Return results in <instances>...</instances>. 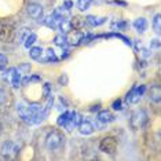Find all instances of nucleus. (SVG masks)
Instances as JSON below:
<instances>
[{
  "label": "nucleus",
  "instance_id": "obj_16",
  "mask_svg": "<svg viewBox=\"0 0 161 161\" xmlns=\"http://www.w3.org/2000/svg\"><path fill=\"white\" fill-rule=\"evenodd\" d=\"M86 22L90 24V25H92V26H99V25L106 22V18H97V17L88 15L86 18Z\"/></svg>",
  "mask_w": 161,
  "mask_h": 161
},
{
  "label": "nucleus",
  "instance_id": "obj_1",
  "mask_svg": "<svg viewBox=\"0 0 161 161\" xmlns=\"http://www.w3.org/2000/svg\"><path fill=\"white\" fill-rule=\"evenodd\" d=\"M18 113L21 117L28 123H33V119L39 117V105L26 103V102H19L18 103Z\"/></svg>",
  "mask_w": 161,
  "mask_h": 161
},
{
  "label": "nucleus",
  "instance_id": "obj_31",
  "mask_svg": "<svg viewBox=\"0 0 161 161\" xmlns=\"http://www.w3.org/2000/svg\"><path fill=\"white\" fill-rule=\"evenodd\" d=\"M0 134H2V124H0Z\"/></svg>",
  "mask_w": 161,
  "mask_h": 161
},
{
  "label": "nucleus",
  "instance_id": "obj_15",
  "mask_svg": "<svg viewBox=\"0 0 161 161\" xmlns=\"http://www.w3.org/2000/svg\"><path fill=\"white\" fill-rule=\"evenodd\" d=\"M134 28L136 29L139 33H143L146 29H147V21H146L145 18H138L134 22Z\"/></svg>",
  "mask_w": 161,
  "mask_h": 161
},
{
  "label": "nucleus",
  "instance_id": "obj_2",
  "mask_svg": "<svg viewBox=\"0 0 161 161\" xmlns=\"http://www.w3.org/2000/svg\"><path fill=\"white\" fill-rule=\"evenodd\" d=\"M131 127L134 128V130H141L142 127H145V124L147 123V114H146L145 110H141V109H138V110H135L132 114H131Z\"/></svg>",
  "mask_w": 161,
  "mask_h": 161
},
{
  "label": "nucleus",
  "instance_id": "obj_7",
  "mask_svg": "<svg viewBox=\"0 0 161 161\" xmlns=\"http://www.w3.org/2000/svg\"><path fill=\"white\" fill-rule=\"evenodd\" d=\"M14 37V28L11 25H2L0 26V42L8 43Z\"/></svg>",
  "mask_w": 161,
  "mask_h": 161
},
{
  "label": "nucleus",
  "instance_id": "obj_28",
  "mask_svg": "<svg viewBox=\"0 0 161 161\" xmlns=\"http://www.w3.org/2000/svg\"><path fill=\"white\" fill-rule=\"evenodd\" d=\"M7 57L6 55H3V54H0V70H2L3 68H6V65H7Z\"/></svg>",
  "mask_w": 161,
  "mask_h": 161
},
{
  "label": "nucleus",
  "instance_id": "obj_8",
  "mask_svg": "<svg viewBox=\"0 0 161 161\" xmlns=\"http://www.w3.org/2000/svg\"><path fill=\"white\" fill-rule=\"evenodd\" d=\"M18 147H19V146L15 145L14 142H6L2 147L3 157H4V158H11V157L18 152Z\"/></svg>",
  "mask_w": 161,
  "mask_h": 161
},
{
  "label": "nucleus",
  "instance_id": "obj_10",
  "mask_svg": "<svg viewBox=\"0 0 161 161\" xmlns=\"http://www.w3.org/2000/svg\"><path fill=\"white\" fill-rule=\"evenodd\" d=\"M77 128L81 135H91L94 132V125L90 121H83L81 120V123L77 125Z\"/></svg>",
  "mask_w": 161,
  "mask_h": 161
},
{
  "label": "nucleus",
  "instance_id": "obj_18",
  "mask_svg": "<svg viewBox=\"0 0 161 161\" xmlns=\"http://www.w3.org/2000/svg\"><path fill=\"white\" fill-rule=\"evenodd\" d=\"M36 39H37V36H36L35 33H29L26 36V39L24 40V46H25V48H31L32 46L35 44V42H36Z\"/></svg>",
  "mask_w": 161,
  "mask_h": 161
},
{
  "label": "nucleus",
  "instance_id": "obj_3",
  "mask_svg": "<svg viewBox=\"0 0 161 161\" xmlns=\"http://www.w3.org/2000/svg\"><path fill=\"white\" fill-rule=\"evenodd\" d=\"M62 141L64 139H62V135L59 131H53L46 138V147L48 150H57L58 147H61Z\"/></svg>",
  "mask_w": 161,
  "mask_h": 161
},
{
  "label": "nucleus",
  "instance_id": "obj_26",
  "mask_svg": "<svg viewBox=\"0 0 161 161\" xmlns=\"http://www.w3.org/2000/svg\"><path fill=\"white\" fill-rule=\"evenodd\" d=\"M55 59H57V58H55V54H54V50L53 48H48V50H47V57L43 61L50 62V61H55Z\"/></svg>",
  "mask_w": 161,
  "mask_h": 161
},
{
  "label": "nucleus",
  "instance_id": "obj_9",
  "mask_svg": "<svg viewBox=\"0 0 161 161\" xmlns=\"http://www.w3.org/2000/svg\"><path fill=\"white\" fill-rule=\"evenodd\" d=\"M28 13L33 19L40 21L43 18V7L37 4V3H31V4L28 6Z\"/></svg>",
  "mask_w": 161,
  "mask_h": 161
},
{
  "label": "nucleus",
  "instance_id": "obj_30",
  "mask_svg": "<svg viewBox=\"0 0 161 161\" xmlns=\"http://www.w3.org/2000/svg\"><path fill=\"white\" fill-rule=\"evenodd\" d=\"M29 35V32H28V29H22V32H21V36H19V40L21 42H24L25 39H26V36Z\"/></svg>",
  "mask_w": 161,
  "mask_h": 161
},
{
  "label": "nucleus",
  "instance_id": "obj_6",
  "mask_svg": "<svg viewBox=\"0 0 161 161\" xmlns=\"http://www.w3.org/2000/svg\"><path fill=\"white\" fill-rule=\"evenodd\" d=\"M83 40H84V33L80 32L79 29H73V31L69 32L68 36H66V42L70 46H79Z\"/></svg>",
  "mask_w": 161,
  "mask_h": 161
},
{
  "label": "nucleus",
  "instance_id": "obj_22",
  "mask_svg": "<svg viewBox=\"0 0 161 161\" xmlns=\"http://www.w3.org/2000/svg\"><path fill=\"white\" fill-rule=\"evenodd\" d=\"M54 43H55L57 46H59V47H65L68 44V42H66V36H64V35H58L54 37Z\"/></svg>",
  "mask_w": 161,
  "mask_h": 161
},
{
  "label": "nucleus",
  "instance_id": "obj_13",
  "mask_svg": "<svg viewBox=\"0 0 161 161\" xmlns=\"http://www.w3.org/2000/svg\"><path fill=\"white\" fill-rule=\"evenodd\" d=\"M10 81H11V84H13V87H15V88H18V87L21 86V75L18 73V70L17 69H11L10 70Z\"/></svg>",
  "mask_w": 161,
  "mask_h": 161
},
{
  "label": "nucleus",
  "instance_id": "obj_14",
  "mask_svg": "<svg viewBox=\"0 0 161 161\" xmlns=\"http://www.w3.org/2000/svg\"><path fill=\"white\" fill-rule=\"evenodd\" d=\"M58 28L61 29V32H62V35H65V33H69L70 31H73V26H72V24H70V21H68V19H65V18H62V19L59 21V24H58Z\"/></svg>",
  "mask_w": 161,
  "mask_h": 161
},
{
  "label": "nucleus",
  "instance_id": "obj_21",
  "mask_svg": "<svg viewBox=\"0 0 161 161\" xmlns=\"http://www.w3.org/2000/svg\"><path fill=\"white\" fill-rule=\"evenodd\" d=\"M150 95H152V99L154 101V102H160V99H161V88H160L158 86L153 87Z\"/></svg>",
  "mask_w": 161,
  "mask_h": 161
},
{
  "label": "nucleus",
  "instance_id": "obj_17",
  "mask_svg": "<svg viewBox=\"0 0 161 161\" xmlns=\"http://www.w3.org/2000/svg\"><path fill=\"white\" fill-rule=\"evenodd\" d=\"M43 55V48L42 47H31L29 48V57L32 59H40Z\"/></svg>",
  "mask_w": 161,
  "mask_h": 161
},
{
  "label": "nucleus",
  "instance_id": "obj_20",
  "mask_svg": "<svg viewBox=\"0 0 161 161\" xmlns=\"http://www.w3.org/2000/svg\"><path fill=\"white\" fill-rule=\"evenodd\" d=\"M91 3L92 0H77V8L80 11H86L91 7Z\"/></svg>",
  "mask_w": 161,
  "mask_h": 161
},
{
  "label": "nucleus",
  "instance_id": "obj_12",
  "mask_svg": "<svg viewBox=\"0 0 161 161\" xmlns=\"http://www.w3.org/2000/svg\"><path fill=\"white\" fill-rule=\"evenodd\" d=\"M61 19H62V18H59V17L57 15V14H54V15H50V17L46 18V19H44V24H46L48 28L55 29V28H58V24H59Z\"/></svg>",
  "mask_w": 161,
  "mask_h": 161
},
{
  "label": "nucleus",
  "instance_id": "obj_11",
  "mask_svg": "<svg viewBox=\"0 0 161 161\" xmlns=\"http://www.w3.org/2000/svg\"><path fill=\"white\" fill-rule=\"evenodd\" d=\"M98 120H99L101 123L108 124V123H112L113 120H114V116H113L109 110H101L98 113Z\"/></svg>",
  "mask_w": 161,
  "mask_h": 161
},
{
  "label": "nucleus",
  "instance_id": "obj_29",
  "mask_svg": "<svg viewBox=\"0 0 161 161\" xmlns=\"http://www.w3.org/2000/svg\"><path fill=\"white\" fill-rule=\"evenodd\" d=\"M112 108L114 109V110H121V101L120 99H116L114 102H113V105H112Z\"/></svg>",
  "mask_w": 161,
  "mask_h": 161
},
{
  "label": "nucleus",
  "instance_id": "obj_24",
  "mask_svg": "<svg viewBox=\"0 0 161 161\" xmlns=\"http://www.w3.org/2000/svg\"><path fill=\"white\" fill-rule=\"evenodd\" d=\"M160 25H161V17H160V14H157L154 17V19H153V28H154V31L157 33H160V31H161Z\"/></svg>",
  "mask_w": 161,
  "mask_h": 161
},
{
  "label": "nucleus",
  "instance_id": "obj_19",
  "mask_svg": "<svg viewBox=\"0 0 161 161\" xmlns=\"http://www.w3.org/2000/svg\"><path fill=\"white\" fill-rule=\"evenodd\" d=\"M69 120H70V114H69L68 112H65L64 114H61L59 117H58V125H61V127H66L68 125V123H69Z\"/></svg>",
  "mask_w": 161,
  "mask_h": 161
},
{
  "label": "nucleus",
  "instance_id": "obj_25",
  "mask_svg": "<svg viewBox=\"0 0 161 161\" xmlns=\"http://www.w3.org/2000/svg\"><path fill=\"white\" fill-rule=\"evenodd\" d=\"M70 24H72V26L75 28V29H77V28H80L81 25L84 24V19H81L80 17H75L73 19L70 21Z\"/></svg>",
  "mask_w": 161,
  "mask_h": 161
},
{
  "label": "nucleus",
  "instance_id": "obj_27",
  "mask_svg": "<svg viewBox=\"0 0 161 161\" xmlns=\"http://www.w3.org/2000/svg\"><path fill=\"white\" fill-rule=\"evenodd\" d=\"M6 99H7V92L4 90H0V106L6 103Z\"/></svg>",
  "mask_w": 161,
  "mask_h": 161
},
{
  "label": "nucleus",
  "instance_id": "obj_4",
  "mask_svg": "<svg viewBox=\"0 0 161 161\" xmlns=\"http://www.w3.org/2000/svg\"><path fill=\"white\" fill-rule=\"evenodd\" d=\"M145 90H146L145 86H135L134 88L127 94L125 102H127V103H131V105H132V103H138L139 99L142 98V95H143Z\"/></svg>",
  "mask_w": 161,
  "mask_h": 161
},
{
  "label": "nucleus",
  "instance_id": "obj_5",
  "mask_svg": "<svg viewBox=\"0 0 161 161\" xmlns=\"http://www.w3.org/2000/svg\"><path fill=\"white\" fill-rule=\"evenodd\" d=\"M99 149L102 150L103 153H108V154H113L117 149V141L112 136H108V138H103L101 141V145H99Z\"/></svg>",
  "mask_w": 161,
  "mask_h": 161
},
{
  "label": "nucleus",
  "instance_id": "obj_23",
  "mask_svg": "<svg viewBox=\"0 0 161 161\" xmlns=\"http://www.w3.org/2000/svg\"><path fill=\"white\" fill-rule=\"evenodd\" d=\"M17 70H18V73H19L21 76H22V75H29V72H31V64L19 65V68H18Z\"/></svg>",
  "mask_w": 161,
  "mask_h": 161
}]
</instances>
